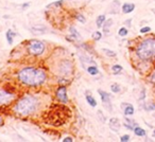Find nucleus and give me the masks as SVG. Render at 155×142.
Here are the masks:
<instances>
[{"instance_id":"f257e3e1","label":"nucleus","mask_w":155,"mask_h":142,"mask_svg":"<svg viewBox=\"0 0 155 142\" xmlns=\"http://www.w3.org/2000/svg\"><path fill=\"white\" fill-rule=\"evenodd\" d=\"M47 79L46 72L42 69L26 67L18 72V80L27 86H39Z\"/></svg>"},{"instance_id":"f03ea898","label":"nucleus","mask_w":155,"mask_h":142,"mask_svg":"<svg viewBox=\"0 0 155 142\" xmlns=\"http://www.w3.org/2000/svg\"><path fill=\"white\" fill-rule=\"evenodd\" d=\"M138 60L144 63L155 60V37H147L139 41L135 50Z\"/></svg>"},{"instance_id":"7ed1b4c3","label":"nucleus","mask_w":155,"mask_h":142,"mask_svg":"<svg viewBox=\"0 0 155 142\" xmlns=\"http://www.w3.org/2000/svg\"><path fill=\"white\" fill-rule=\"evenodd\" d=\"M38 106L37 98L34 96H25L14 106V110L20 116H29L35 112Z\"/></svg>"},{"instance_id":"20e7f679","label":"nucleus","mask_w":155,"mask_h":142,"mask_svg":"<svg viewBox=\"0 0 155 142\" xmlns=\"http://www.w3.org/2000/svg\"><path fill=\"white\" fill-rule=\"evenodd\" d=\"M45 51V44L38 39H32L28 44V52L31 55L38 56L42 55Z\"/></svg>"},{"instance_id":"39448f33","label":"nucleus","mask_w":155,"mask_h":142,"mask_svg":"<svg viewBox=\"0 0 155 142\" xmlns=\"http://www.w3.org/2000/svg\"><path fill=\"white\" fill-rule=\"evenodd\" d=\"M14 100H15V94H11L8 90L0 89V106L10 105Z\"/></svg>"},{"instance_id":"423d86ee","label":"nucleus","mask_w":155,"mask_h":142,"mask_svg":"<svg viewBox=\"0 0 155 142\" xmlns=\"http://www.w3.org/2000/svg\"><path fill=\"white\" fill-rule=\"evenodd\" d=\"M98 94H100V98H101V101L103 103V106L105 107L108 111H112V102H110V96L107 92L103 91V90L99 89Z\"/></svg>"},{"instance_id":"0eeeda50","label":"nucleus","mask_w":155,"mask_h":142,"mask_svg":"<svg viewBox=\"0 0 155 142\" xmlns=\"http://www.w3.org/2000/svg\"><path fill=\"white\" fill-rule=\"evenodd\" d=\"M72 71V66L71 64L69 63L68 60H64L60 64L59 66V72L62 75H69Z\"/></svg>"},{"instance_id":"6e6552de","label":"nucleus","mask_w":155,"mask_h":142,"mask_svg":"<svg viewBox=\"0 0 155 142\" xmlns=\"http://www.w3.org/2000/svg\"><path fill=\"white\" fill-rule=\"evenodd\" d=\"M57 98L59 99V101H61L62 103H67L68 97H67V89H66V87L61 86L57 90Z\"/></svg>"},{"instance_id":"1a4fd4ad","label":"nucleus","mask_w":155,"mask_h":142,"mask_svg":"<svg viewBox=\"0 0 155 142\" xmlns=\"http://www.w3.org/2000/svg\"><path fill=\"white\" fill-rule=\"evenodd\" d=\"M121 108L123 109V113H124L125 117L133 116L134 112H135V109H134V106L129 103H122L121 104Z\"/></svg>"},{"instance_id":"9d476101","label":"nucleus","mask_w":155,"mask_h":142,"mask_svg":"<svg viewBox=\"0 0 155 142\" xmlns=\"http://www.w3.org/2000/svg\"><path fill=\"white\" fill-rule=\"evenodd\" d=\"M108 125H110V129L114 131H116V133H118V131H120L121 124L117 118H110V122H108Z\"/></svg>"},{"instance_id":"9b49d317","label":"nucleus","mask_w":155,"mask_h":142,"mask_svg":"<svg viewBox=\"0 0 155 142\" xmlns=\"http://www.w3.org/2000/svg\"><path fill=\"white\" fill-rule=\"evenodd\" d=\"M122 12L124 14H130L132 13L134 10H135V4L134 3H129V2H125V3L122 4Z\"/></svg>"},{"instance_id":"f8f14e48","label":"nucleus","mask_w":155,"mask_h":142,"mask_svg":"<svg viewBox=\"0 0 155 142\" xmlns=\"http://www.w3.org/2000/svg\"><path fill=\"white\" fill-rule=\"evenodd\" d=\"M32 32L35 34L46 33L47 32V28L45 26H42V25H36V26L32 27Z\"/></svg>"},{"instance_id":"ddd939ff","label":"nucleus","mask_w":155,"mask_h":142,"mask_svg":"<svg viewBox=\"0 0 155 142\" xmlns=\"http://www.w3.org/2000/svg\"><path fill=\"white\" fill-rule=\"evenodd\" d=\"M133 131H134L135 136H137V137H144V136L147 135V133H146V131H144V128H142V127H140V126H138V125L134 127Z\"/></svg>"},{"instance_id":"4468645a","label":"nucleus","mask_w":155,"mask_h":142,"mask_svg":"<svg viewBox=\"0 0 155 142\" xmlns=\"http://www.w3.org/2000/svg\"><path fill=\"white\" fill-rule=\"evenodd\" d=\"M114 23V20L113 19H107V20H105V23H104V25H103V31L105 32V33H108V31H110V28L112 26H113Z\"/></svg>"},{"instance_id":"2eb2a0df","label":"nucleus","mask_w":155,"mask_h":142,"mask_svg":"<svg viewBox=\"0 0 155 142\" xmlns=\"http://www.w3.org/2000/svg\"><path fill=\"white\" fill-rule=\"evenodd\" d=\"M14 36H16V33H14L11 29L8 30V32H7V40H8L9 45H13V38H14Z\"/></svg>"},{"instance_id":"dca6fc26","label":"nucleus","mask_w":155,"mask_h":142,"mask_svg":"<svg viewBox=\"0 0 155 142\" xmlns=\"http://www.w3.org/2000/svg\"><path fill=\"white\" fill-rule=\"evenodd\" d=\"M69 32H70L71 36L75 38V39H77V40H78V39H81V34H80L79 32L76 30V28L70 27V28H69Z\"/></svg>"},{"instance_id":"f3484780","label":"nucleus","mask_w":155,"mask_h":142,"mask_svg":"<svg viewBox=\"0 0 155 142\" xmlns=\"http://www.w3.org/2000/svg\"><path fill=\"white\" fill-rule=\"evenodd\" d=\"M105 15H100L97 17V20H96V25L98 28H102L104 23H105Z\"/></svg>"},{"instance_id":"a211bd4d","label":"nucleus","mask_w":155,"mask_h":142,"mask_svg":"<svg viewBox=\"0 0 155 142\" xmlns=\"http://www.w3.org/2000/svg\"><path fill=\"white\" fill-rule=\"evenodd\" d=\"M122 70H123V68H122V66H120V65H114L113 67H112V71H113L114 74H119V73H121L122 72Z\"/></svg>"},{"instance_id":"6ab92c4d","label":"nucleus","mask_w":155,"mask_h":142,"mask_svg":"<svg viewBox=\"0 0 155 142\" xmlns=\"http://www.w3.org/2000/svg\"><path fill=\"white\" fill-rule=\"evenodd\" d=\"M87 72L91 75H96L99 73V69L98 67H96V66H89V67L87 68Z\"/></svg>"},{"instance_id":"aec40b11","label":"nucleus","mask_w":155,"mask_h":142,"mask_svg":"<svg viewBox=\"0 0 155 142\" xmlns=\"http://www.w3.org/2000/svg\"><path fill=\"white\" fill-rule=\"evenodd\" d=\"M86 101L87 103L90 105L91 107H96L97 106V101L95 98H92L91 96H86Z\"/></svg>"},{"instance_id":"412c9836","label":"nucleus","mask_w":155,"mask_h":142,"mask_svg":"<svg viewBox=\"0 0 155 142\" xmlns=\"http://www.w3.org/2000/svg\"><path fill=\"white\" fill-rule=\"evenodd\" d=\"M118 34H119V36H121V37H124V36H126V35L129 34V30H128L125 27H122V28L119 29Z\"/></svg>"},{"instance_id":"4be33fe9","label":"nucleus","mask_w":155,"mask_h":142,"mask_svg":"<svg viewBox=\"0 0 155 142\" xmlns=\"http://www.w3.org/2000/svg\"><path fill=\"white\" fill-rule=\"evenodd\" d=\"M102 52H104L106 56H110V57H116V52L115 51H112V50H108V49H102Z\"/></svg>"},{"instance_id":"5701e85b","label":"nucleus","mask_w":155,"mask_h":142,"mask_svg":"<svg viewBox=\"0 0 155 142\" xmlns=\"http://www.w3.org/2000/svg\"><path fill=\"white\" fill-rule=\"evenodd\" d=\"M110 90L113 91L114 94H119L120 92V90H121V88H120V85L119 84H113L112 86H110Z\"/></svg>"},{"instance_id":"b1692460","label":"nucleus","mask_w":155,"mask_h":142,"mask_svg":"<svg viewBox=\"0 0 155 142\" xmlns=\"http://www.w3.org/2000/svg\"><path fill=\"white\" fill-rule=\"evenodd\" d=\"M102 38V34L101 32H99V31H96L92 33V39H95V40H100Z\"/></svg>"},{"instance_id":"393cba45","label":"nucleus","mask_w":155,"mask_h":142,"mask_svg":"<svg viewBox=\"0 0 155 142\" xmlns=\"http://www.w3.org/2000/svg\"><path fill=\"white\" fill-rule=\"evenodd\" d=\"M139 32L141 34H146V33H149V32H151V28L150 27H148V26H146V27H142L141 29L139 30Z\"/></svg>"},{"instance_id":"a878e982","label":"nucleus","mask_w":155,"mask_h":142,"mask_svg":"<svg viewBox=\"0 0 155 142\" xmlns=\"http://www.w3.org/2000/svg\"><path fill=\"white\" fill-rule=\"evenodd\" d=\"M124 123L129 124V125H131V126H133V127L137 126V123H136V122H135L134 120L129 119V118H125V122H124Z\"/></svg>"},{"instance_id":"bb28decb","label":"nucleus","mask_w":155,"mask_h":142,"mask_svg":"<svg viewBox=\"0 0 155 142\" xmlns=\"http://www.w3.org/2000/svg\"><path fill=\"white\" fill-rule=\"evenodd\" d=\"M97 116H98L99 120H101V122H102V123H104V122L106 121V118L103 116V113L101 112V110H98V111H97Z\"/></svg>"},{"instance_id":"cd10ccee","label":"nucleus","mask_w":155,"mask_h":142,"mask_svg":"<svg viewBox=\"0 0 155 142\" xmlns=\"http://www.w3.org/2000/svg\"><path fill=\"white\" fill-rule=\"evenodd\" d=\"M149 81H150L152 84H155V69L151 72V74L149 76Z\"/></svg>"},{"instance_id":"c85d7f7f","label":"nucleus","mask_w":155,"mask_h":142,"mask_svg":"<svg viewBox=\"0 0 155 142\" xmlns=\"http://www.w3.org/2000/svg\"><path fill=\"white\" fill-rule=\"evenodd\" d=\"M130 139H131V137H130L129 135H123V136H121L120 137V141L121 142H128V141H130Z\"/></svg>"},{"instance_id":"c756f323","label":"nucleus","mask_w":155,"mask_h":142,"mask_svg":"<svg viewBox=\"0 0 155 142\" xmlns=\"http://www.w3.org/2000/svg\"><path fill=\"white\" fill-rule=\"evenodd\" d=\"M144 108H146V110H148V111H151V110H155V104H147Z\"/></svg>"},{"instance_id":"7c9ffc66","label":"nucleus","mask_w":155,"mask_h":142,"mask_svg":"<svg viewBox=\"0 0 155 142\" xmlns=\"http://www.w3.org/2000/svg\"><path fill=\"white\" fill-rule=\"evenodd\" d=\"M77 18H78V20H79L80 23H86V19H85V17H84L83 15H81V14H78V15H77Z\"/></svg>"},{"instance_id":"2f4dec72","label":"nucleus","mask_w":155,"mask_h":142,"mask_svg":"<svg viewBox=\"0 0 155 142\" xmlns=\"http://www.w3.org/2000/svg\"><path fill=\"white\" fill-rule=\"evenodd\" d=\"M62 3H63V0H60V1H55L54 3L48 4V5H47V8H50V7H57V5H61Z\"/></svg>"},{"instance_id":"473e14b6","label":"nucleus","mask_w":155,"mask_h":142,"mask_svg":"<svg viewBox=\"0 0 155 142\" xmlns=\"http://www.w3.org/2000/svg\"><path fill=\"white\" fill-rule=\"evenodd\" d=\"M144 99H146V89H142L141 94H140L139 100H144Z\"/></svg>"},{"instance_id":"72a5a7b5","label":"nucleus","mask_w":155,"mask_h":142,"mask_svg":"<svg viewBox=\"0 0 155 142\" xmlns=\"http://www.w3.org/2000/svg\"><path fill=\"white\" fill-rule=\"evenodd\" d=\"M63 141L64 142H72L73 141V139H72L71 137H66V138L63 139Z\"/></svg>"},{"instance_id":"f704fd0d","label":"nucleus","mask_w":155,"mask_h":142,"mask_svg":"<svg viewBox=\"0 0 155 142\" xmlns=\"http://www.w3.org/2000/svg\"><path fill=\"white\" fill-rule=\"evenodd\" d=\"M123 125H124V127H125V128H128V129H130V131H133V129H134V127H133V126H131V125H129V124L124 123V124H123Z\"/></svg>"},{"instance_id":"c9c22d12","label":"nucleus","mask_w":155,"mask_h":142,"mask_svg":"<svg viewBox=\"0 0 155 142\" xmlns=\"http://www.w3.org/2000/svg\"><path fill=\"white\" fill-rule=\"evenodd\" d=\"M125 25H128V26H131V25H132V19H128V20H126V21H125Z\"/></svg>"},{"instance_id":"e433bc0d","label":"nucleus","mask_w":155,"mask_h":142,"mask_svg":"<svg viewBox=\"0 0 155 142\" xmlns=\"http://www.w3.org/2000/svg\"><path fill=\"white\" fill-rule=\"evenodd\" d=\"M29 7V3H25V4H23V8L25 9V8H28Z\"/></svg>"},{"instance_id":"4c0bfd02","label":"nucleus","mask_w":155,"mask_h":142,"mask_svg":"<svg viewBox=\"0 0 155 142\" xmlns=\"http://www.w3.org/2000/svg\"><path fill=\"white\" fill-rule=\"evenodd\" d=\"M2 124V119H1V117H0V125Z\"/></svg>"},{"instance_id":"58836bf2","label":"nucleus","mask_w":155,"mask_h":142,"mask_svg":"<svg viewBox=\"0 0 155 142\" xmlns=\"http://www.w3.org/2000/svg\"><path fill=\"white\" fill-rule=\"evenodd\" d=\"M153 137L155 138V128H154V131H153Z\"/></svg>"},{"instance_id":"ea45409f","label":"nucleus","mask_w":155,"mask_h":142,"mask_svg":"<svg viewBox=\"0 0 155 142\" xmlns=\"http://www.w3.org/2000/svg\"><path fill=\"white\" fill-rule=\"evenodd\" d=\"M152 11H153V13H154V14H155V9H153V10H152Z\"/></svg>"},{"instance_id":"a19ab883","label":"nucleus","mask_w":155,"mask_h":142,"mask_svg":"<svg viewBox=\"0 0 155 142\" xmlns=\"http://www.w3.org/2000/svg\"><path fill=\"white\" fill-rule=\"evenodd\" d=\"M153 117H154V118H155V112H154V113H153Z\"/></svg>"}]
</instances>
